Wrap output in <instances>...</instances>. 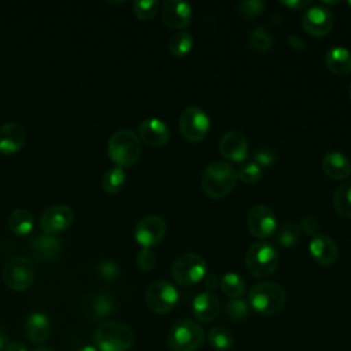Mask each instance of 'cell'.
<instances>
[{
	"label": "cell",
	"mask_w": 351,
	"mask_h": 351,
	"mask_svg": "<svg viewBox=\"0 0 351 351\" xmlns=\"http://www.w3.org/2000/svg\"><path fill=\"white\" fill-rule=\"evenodd\" d=\"M237 174L232 165L223 160L208 163L202 173V189L210 199H222L236 186Z\"/></svg>",
	"instance_id": "obj_1"
},
{
	"label": "cell",
	"mask_w": 351,
	"mask_h": 351,
	"mask_svg": "<svg viewBox=\"0 0 351 351\" xmlns=\"http://www.w3.org/2000/svg\"><path fill=\"white\" fill-rule=\"evenodd\" d=\"M284 288L274 281L254 284L248 291V306L261 315H274L285 304Z\"/></svg>",
	"instance_id": "obj_2"
},
{
	"label": "cell",
	"mask_w": 351,
	"mask_h": 351,
	"mask_svg": "<svg viewBox=\"0 0 351 351\" xmlns=\"http://www.w3.org/2000/svg\"><path fill=\"white\" fill-rule=\"evenodd\" d=\"M133 341L132 329L121 321H104L93 333V343L99 351H128Z\"/></svg>",
	"instance_id": "obj_3"
},
{
	"label": "cell",
	"mask_w": 351,
	"mask_h": 351,
	"mask_svg": "<svg viewBox=\"0 0 351 351\" xmlns=\"http://www.w3.org/2000/svg\"><path fill=\"white\" fill-rule=\"evenodd\" d=\"M110 159L118 167H128L137 162L141 154V143L138 136L130 129L115 130L107 143Z\"/></svg>",
	"instance_id": "obj_4"
},
{
	"label": "cell",
	"mask_w": 351,
	"mask_h": 351,
	"mask_svg": "<svg viewBox=\"0 0 351 351\" xmlns=\"http://www.w3.org/2000/svg\"><path fill=\"white\" fill-rule=\"evenodd\" d=\"M278 263L277 250L266 241L252 244L245 252V267L254 277L266 278L271 276L277 270Z\"/></svg>",
	"instance_id": "obj_5"
},
{
	"label": "cell",
	"mask_w": 351,
	"mask_h": 351,
	"mask_svg": "<svg viewBox=\"0 0 351 351\" xmlns=\"http://www.w3.org/2000/svg\"><path fill=\"white\" fill-rule=\"evenodd\" d=\"M204 330L192 319L174 322L167 335V343L173 351H196L203 346Z\"/></svg>",
	"instance_id": "obj_6"
},
{
	"label": "cell",
	"mask_w": 351,
	"mask_h": 351,
	"mask_svg": "<svg viewBox=\"0 0 351 351\" xmlns=\"http://www.w3.org/2000/svg\"><path fill=\"white\" fill-rule=\"evenodd\" d=\"M173 278L180 285H193L200 282L207 274L206 261L202 255L186 252L180 255L171 266Z\"/></svg>",
	"instance_id": "obj_7"
},
{
	"label": "cell",
	"mask_w": 351,
	"mask_h": 351,
	"mask_svg": "<svg viewBox=\"0 0 351 351\" xmlns=\"http://www.w3.org/2000/svg\"><path fill=\"white\" fill-rule=\"evenodd\" d=\"M3 281L14 291H25L34 281V266L26 256L15 255L3 266Z\"/></svg>",
	"instance_id": "obj_8"
},
{
	"label": "cell",
	"mask_w": 351,
	"mask_h": 351,
	"mask_svg": "<svg viewBox=\"0 0 351 351\" xmlns=\"http://www.w3.org/2000/svg\"><path fill=\"white\" fill-rule=\"evenodd\" d=\"M178 128L188 141L199 143L206 138L210 130V118L202 107L189 106L180 114Z\"/></svg>",
	"instance_id": "obj_9"
},
{
	"label": "cell",
	"mask_w": 351,
	"mask_h": 351,
	"mask_svg": "<svg viewBox=\"0 0 351 351\" xmlns=\"http://www.w3.org/2000/svg\"><path fill=\"white\" fill-rule=\"evenodd\" d=\"M178 302L177 288L165 280H156L149 284L145 292V303L155 314H166L174 308Z\"/></svg>",
	"instance_id": "obj_10"
},
{
	"label": "cell",
	"mask_w": 351,
	"mask_h": 351,
	"mask_svg": "<svg viewBox=\"0 0 351 351\" xmlns=\"http://www.w3.org/2000/svg\"><path fill=\"white\" fill-rule=\"evenodd\" d=\"M303 30L313 37H324L333 27L332 12L318 4H310L302 15Z\"/></svg>",
	"instance_id": "obj_11"
},
{
	"label": "cell",
	"mask_w": 351,
	"mask_h": 351,
	"mask_svg": "<svg viewBox=\"0 0 351 351\" xmlns=\"http://www.w3.org/2000/svg\"><path fill=\"white\" fill-rule=\"evenodd\" d=\"M247 228L258 239L271 236L277 229V219L273 210L266 204L254 206L247 214Z\"/></svg>",
	"instance_id": "obj_12"
},
{
	"label": "cell",
	"mask_w": 351,
	"mask_h": 351,
	"mask_svg": "<svg viewBox=\"0 0 351 351\" xmlns=\"http://www.w3.org/2000/svg\"><path fill=\"white\" fill-rule=\"evenodd\" d=\"M166 233V223L159 215L141 218L134 228V239L143 248H151L162 241Z\"/></svg>",
	"instance_id": "obj_13"
},
{
	"label": "cell",
	"mask_w": 351,
	"mask_h": 351,
	"mask_svg": "<svg viewBox=\"0 0 351 351\" xmlns=\"http://www.w3.org/2000/svg\"><path fill=\"white\" fill-rule=\"evenodd\" d=\"M74 219V211L70 206L55 204L41 214L40 228L47 234H56L66 230Z\"/></svg>",
	"instance_id": "obj_14"
},
{
	"label": "cell",
	"mask_w": 351,
	"mask_h": 351,
	"mask_svg": "<svg viewBox=\"0 0 351 351\" xmlns=\"http://www.w3.org/2000/svg\"><path fill=\"white\" fill-rule=\"evenodd\" d=\"M219 152L230 162H244L248 156L247 137L239 130H228L219 138Z\"/></svg>",
	"instance_id": "obj_15"
},
{
	"label": "cell",
	"mask_w": 351,
	"mask_h": 351,
	"mask_svg": "<svg viewBox=\"0 0 351 351\" xmlns=\"http://www.w3.org/2000/svg\"><path fill=\"white\" fill-rule=\"evenodd\" d=\"M162 21L167 27L184 29L192 21L191 4L180 0H167L162 5Z\"/></svg>",
	"instance_id": "obj_16"
},
{
	"label": "cell",
	"mask_w": 351,
	"mask_h": 351,
	"mask_svg": "<svg viewBox=\"0 0 351 351\" xmlns=\"http://www.w3.org/2000/svg\"><path fill=\"white\" fill-rule=\"evenodd\" d=\"M29 248L36 259L51 262L55 261L62 252L63 243L55 234L38 233L30 239Z\"/></svg>",
	"instance_id": "obj_17"
},
{
	"label": "cell",
	"mask_w": 351,
	"mask_h": 351,
	"mask_svg": "<svg viewBox=\"0 0 351 351\" xmlns=\"http://www.w3.org/2000/svg\"><path fill=\"white\" fill-rule=\"evenodd\" d=\"M138 138L149 147H160L169 141L170 129L159 118H147L138 125Z\"/></svg>",
	"instance_id": "obj_18"
},
{
	"label": "cell",
	"mask_w": 351,
	"mask_h": 351,
	"mask_svg": "<svg viewBox=\"0 0 351 351\" xmlns=\"http://www.w3.org/2000/svg\"><path fill=\"white\" fill-rule=\"evenodd\" d=\"M26 143V130L18 122H5L0 126V152L10 155L18 152Z\"/></svg>",
	"instance_id": "obj_19"
},
{
	"label": "cell",
	"mask_w": 351,
	"mask_h": 351,
	"mask_svg": "<svg viewBox=\"0 0 351 351\" xmlns=\"http://www.w3.org/2000/svg\"><path fill=\"white\" fill-rule=\"evenodd\" d=\"M311 256L322 266H330L337 259V244L328 234L318 233L308 244Z\"/></svg>",
	"instance_id": "obj_20"
},
{
	"label": "cell",
	"mask_w": 351,
	"mask_h": 351,
	"mask_svg": "<svg viewBox=\"0 0 351 351\" xmlns=\"http://www.w3.org/2000/svg\"><path fill=\"white\" fill-rule=\"evenodd\" d=\"M324 173L332 180H346L351 174V162L340 151H329L321 160Z\"/></svg>",
	"instance_id": "obj_21"
},
{
	"label": "cell",
	"mask_w": 351,
	"mask_h": 351,
	"mask_svg": "<svg viewBox=\"0 0 351 351\" xmlns=\"http://www.w3.org/2000/svg\"><path fill=\"white\" fill-rule=\"evenodd\" d=\"M192 311L199 321L210 322L217 318L221 311L219 299L208 291L200 292L192 300Z\"/></svg>",
	"instance_id": "obj_22"
},
{
	"label": "cell",
	"mask_w": 351,
	"mask_h": 351,
	"mask_svg": "<svg viewBox=\"0 0 351 351\" xmlns=\"http://www.w3.org/2000/svg\"><path fill=\"white\" fill-rule=\"evenodd\" d=\"M25 333L30 341H33L36 344L44 343L51 335V322H49L48 315L41 311L32 313L26 318Z\"/></svg>",
	"instance_id": "obj_23"
},
{
	"label": "cell",
	"mask_w": 351,
	"mask_h": 351,
	"mask_svg": "<svg viewBox=\"0 0 351 351\" xmlns=\"http://www.w3.org/2000/svg\"><path fill=\"white\" fill-rule=\"evenodd\" d=\"M325 64L336 75L351 73V51L344 47H332L325 53Z\"/></svg>",
	"instance_id": "obj_24"
},
{
	"label": "cell",
	"mask_w": 351,
	"mask_h": 351,
	"mask_svg": "<svg viewBox=\"0 0 351 351\" xmlns=\"http://www.w3.org/2000/svg\"><path fill=\"white\" fill-rule=\"evenodd\" d=\"M8 228L19 236L30 233L33 229V215L27 208H15L8 217Z\"/></svg>",
	"instance_id": "obj_25"
},
{
	"label": "cell",
	"mask_w": 351,
	"mask_h": 351,
	"mask_svg": "<svg viewBox=\"0 0 351 351\" xmlns=\"http://www.w3.org/2000/svg\"><path fill=\"white\" fill-rule=\"evenodd\" d=\"M333 207L340 217L351 219V181L337 186L333 193Z\"/></svg>",
	"instance_id": "obj_26"
},
{
	"label": "cell",
	"mask_w": 351,
	"mask_h": 351,
	"mask_svg": "<svg viewBox=\"0 0 351 351\" xmlns=\"http://www.w3.org/2000/svg\"><path fill=\"white\" fill-rule=\"evenodd\" d=\"M219 287H221L222 292L232 299L241 298L245 292L244 278L234 271L225 273L219 280Z\"/></svg>",
	"instance_id": "obj_27"
},
{
	"label": "cell",
	"mask_w": 351,
	"mask_h": 351,
	"mask_svg": "<svg viewBox=\"0 0 351 351\" xmlns=\"http://www.w3.org/2000/svg\"><path fill=\"white\" fill-rule=\"evenodd\" d=\"M115 310L112 299L106 293H97L88 299V315L90 318H101Z\"/></svg>",
	"instance_id": "obj_28"
},
{
	"label": "cell",
	"mask_w": 351,
	"mask_h": 351,
	"mask_svg": "<svg viewBox=\"0 0 351 351\" xmlns=\"http://www.w3.org/2000/svg\"><path fill=\"white\" fill-rule=\"evenodd\" d=\"M247 44L252 51L259 52V53H265L273 47L274 40L266 29L258 26V27L248 32Z\"/></svg>",
	"instance_id": "obj_29"
},
{
	"label": "cell",
	"mask_w": 351,
	"mask_h": 351,
	"mask_svg": "<svg viewBox=\"0 0 351 351\" xmlns=\"http://www.w3.org/2000/svg\"><path fill=\"white\" fill-rule=\"evenodd\" d=\"M193 48V36L186 30L174 33L169 41V51L176 58L186 56Z\"/></svg>",
	"instance_id": "obj_30"
},
{
	"label": "cell",
	"mask_w": 351,
	"mask_h": 351,
	"mask_svg": "<svg viewBox=\"0 0 351 351\" xmlns=\"http://www.w3.org/2000/svg\"><path fill=\"white\" fill-rule=\"evenodd\" d=\"M126 184V174L122 167H111L108 169L101 178V186L107 193H118Z\"/></svg>",
	"instance_id": "obj_31"
},
{
	"label": "cell",
	"mask_w": 351,
	"mask_h": 351,
	"mask_svg": "<svg viewBox=\"0 0 351 351\" xmlns=\"http://www.w3.org/2000/svg\"><path fill=\"white\" fill-rule=\"evenodd\" d=\"M207 339L210 346L218 351H228L233 347V343H234L233 333L223 326L211 328L208 330Z\"/></svg>",
	"instance_id": "obj_32"
},
{
	"label": "cell",
	"mask_w": 351,
	"mask_h": 351,
	"mask_svg": "<svg viewBox=\"0 0 351 351\" xmlns=\"http://www.w3.org/2000/svg\"><path fill=\"white\" fill-rule=\"evenodd\" d=\"M300 226L295 222H285L284 225L280 226L278 233H277V241L282 245V247H293L298 244V241L300 240Z\"/></svg>",
	"instance_id": "obj_33"
},
{
	"label": "cell",
	"mask_w": 351,
	"mask_h": 351,
	"mask_svg": "<svg viewBox=\"0 0 351 351\" xmlns=\"http://www.w3.org/2000/svg\"><path fill=\"white\" fill-rule=\"evenodd\" d=\"M236 174L243 182L255 184L262 178V167L255 162H245L239 167Z\"/></svg>",
	"instance_id": "obj_34"
},
{
	"label": "cell",
	"mask_w": 351,
	"mask_h": 351,
	"mask_svg": "<svg viewBox=\"0 0 351 351\" xmlns=\"http://www.w3.org/2000/svg\"><path fill=\"white\" fill-rule=\"evenodd\" d=\"M133 12L141 21L151 19L159 8V1L156 0H136L133 1Z\"/></svg>",
	"instance_id": "obj_35"
},
{
	"label": "cell",
	"mask_w": 351,
	"mask_h": 351,
	"mask_svg": "<svg viewBox=\"0 0 351 351\" xmlns=\"http://www.w3.org/2000/svg\"><path fill=\"white\" fill-rule=\"evenodd\" d=\"M248 311H250L248 302L243 300L241 298L230 299L225 304V314L230 319H243V318H245L248 315Z\"/></svg>",
	"instance_id": "obj_36"
},
{
	"label": "cell",
	"mask_w": 351,
	"mask_h": 351,
	"mask_svg": "<svg viewBox=\"0 0 351 351\" xmlns=\"http://www.w3.org/2000/svg\"><path fill=\"white\" fill-rule=\"evenodd\" d=\"M265 11V3L261 0H244L237 5V12L245 19L259 16Z\"/></svg>",
	"instance_id": "obj_37"
},
{
	"label": "cell",
	"mask_w": 351,
	"mask_h": 351,
	"mask_svg": "<svg viewBox=\"0 0 351 351\" xmlns=\"http://www.w3.org/2000/svg\"><path fill=\"white\" fill-rule=\"evenodd\" d=\"M155 261H156V256H155V254L151 248H141L137 254V258H136L137 266L143 271L151 270L155 265Z\"/></svg>",
	"instance_id": "obj_38"
},
{
	"label": "cell",
	"mask_w": 351,
	"mask_h": 351,
	"mask_svg": "<svg viewBox=\"0 0 351 351\" xmlns=\"http://www.w3.org/2000/svg\"><path fill=\"white\" fill-rule=\"evenodd\" d=\"M254 159H255V163H258L261 167H269L276 163L277 156H276L274 151H271L269 148H262L255 152Z\"/></svg>",
	"instance_id": "obj_39"
},
{
	"label": "cell",
	"mask_w": 351,
	"mask_h": 351,
	"mask_svg": "<svg viewBox=\"0 0 351 351\" xmlns=\"http://www.w3.org/2000/svg\"><path fill=\"white\" fill-rule=\"evenodd\" d=\"M300 230H303L306 234H310L314 237L319 233V223L314 217L306 215L300 221Z\"/></svg>",
	"instance_id": "obj_40"
},
{
	"label": "cell",
	"mask_w": 351,
	"mask_h": 351,
	"mask_svg": "<svg viewBox=\"0 0 351 351\" xmlns=\"http://www.w3.org/2000/svg\"><path fill=\"white\" fill-rule=\"evenodd\" d=\"M99 273L106 280L114 278L117 276V273H118V266H117V263L114 261H110V259L101 261L99 263Z\"/></svg>",
	"instance_id": "obj_41"
},
{
	"label": "cell",
	"mask_w": 351,
	"mask_h": 351,
	"mask_svg": "<svg viewBox=\"0 0 351 351\" xmlns=\"http://www.w3.org/2000/svg\"><path fill=\"white\" fill-rule=\"evenodd\" d=\"M281 4L291 10H306L311 3L308 0H284L281 1Z\"/></svg>",
	"instance_id": "obj_42"
},
{
	"label": "cell",
	"mask_w": 351,
	"mask_h": 351,
	"mask_svg": "<svg viewBox=\"0 0 351 351\" xmlns=\"http://www.w3.org/2000/svg\"><path fill=\"white\" fill-rule=\"evenodd\" d=\"M287 41H288L289 47H292V48H295V49H298V51H302V49L306 48L304 41H303L300 37H298V36H288V37H287Z\"/></svg>",
	"instance_id": "obj_43"
},
{
	"label": "cell",
	"mask_w": 351,
	"mask_h": 351,
	"mask_svg": "<svg viewBox=\"0 0 351 351\" xmlns=\"http://www.w3.org/2000/svg\"><path fill=\"white\" fill-rule=\"evenodd\" d=\"M4 350H5V351H29V350L26 348V346H25L23 343H21V341H11V343H7V346H5Z\"/></svg>",
	"instance_id": "obj_44"
},
{
	"label": "cell",
	"mask_w": 351,
	"mask_h": 351,
	"mask_svg": "<svg viewBox=\"0 0 351 351\" xmlns=\"http://www.w3.org/2000/svg\"><path fill=\"white\" fill-rule=\"evenodd\" d=\"M203 282H204L207 291L210 292L211 289H214L217 287V277H215V274H206V277L203 278Z\"/></svg>",
	"instance_id": "obj_45"
},
{
	"label": "cell",
	"mask_w": 351,
	"mask_h": 351,
	"mask_svg": "<svg viewBox=\"0 0 351 351\" xmlns=\"http://www.w3.org/2000/svg\"><path fill=\"white\" fill-rule=\"evenodd\" d=\"M5 346H7V333H5V330L0 326V350L5 348Z\"/></svg>",
	"instance_id": "obj_46"
},
{
	"label": "cell",
	"mask_w": 351,
	"mask_h": 351,
	"mask_svg": "<svg viewBox=\"0 0 351 351\" xmlns=\"http://www.w3.org/2000/svg\"><path fill=\"white\" fill-rule=\"evenodd\" d=\"M78 351H99L95 346H90V344H88V346H84V347H81Z\"/></svg>",
	"instance_id": "obj_47"
},
{
	"label": "cell",
	"mask_w": 351,
	"mask_h": 351,
	"mask_svg": "<svg viewBox=\"0 0 351 351\" xmlns=\"http://www.w3.org/2000/svg\"><path fill=\"white\" fill-rule=\"evenodd\" d=\"M33 351H55V350H52V348H49V347H37V348H34Z\"/></svg>",
	"instance_id": "obj_48"
},
{
	"label": "cell",
	"mask_w": 351,
	"mask_h": 351,
	"mask_svg": "<svg viewBox=\"0 0 351 351\" xmlns=\"http://www.w3.org/2000/svg\"><path fill=\"white\" fill-rule=\"evenodd\" d=\"M348 95H350V100H351V84H350V89H348Z\"/></svg>",
	"instance_id": "obj_49"
},
{
	"label": "cell",
	"mask_w": 351,
	"mask_h": 351,
	"mask_svg": "<svg viewBox=\"0 0 351 351\" xmlns=\"http://www.w3.org/2000/svg\"><path fill=\"white\" fill-rule=\"evenodd\" d=\"M348 5H351V1H348Z\"/></svg>",
	"instance_id": "obj_50"
}]
</instances>
